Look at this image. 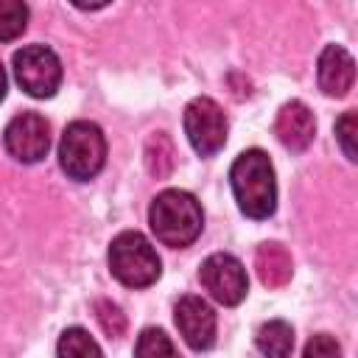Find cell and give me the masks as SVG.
<instances>
[{
    "label": "cell",
    "mask_w": 358,
    "mask_h": 358,
    "mask_svg": "<svg viewBox=\"0 0 358 358\" xmlns=\"http://www.w3.org/2000/svg\"><path fill=\"white\" fill-rule=\"evenodd\" d=\"M229 182L235 201L243 215L263 221L277 207V182H274V165L266 151L246 148L238 154V159L229 168Z\"/></svg>",
    "instance_id": "cell-1"
},
{
    "label": "cell",
    "mask_w": 358,
    "mask_h": 358,
    "mask_svg": "<svg viewBox=\"0 0 358 358\" xmlns=\"http://www.w3.org/2000/svg\"><path fill=\"white\" fill-rule=\"evenodd\" d=\"M148 224L159 243L182 249V246H190L201 235L204 213L193 193L171 187L154 196L148 207Z\"/></svg>",
    "instance_id": "cell-2"
},
{
    "label": "cell",
    "mask_w": 358,
    "mask_h": 358,
    "mask_svg": "<svg viewBox=\"0 0 358 358\" xmlns=\"http://www.w3.org/2000/svg\"><path fill=\"white\" fill-rule=\"evenodd\" d=\"M106 162V137L98 123L73 120L59 140V165L76 182H90Z\"/></svg>",
    "instance_id": "cell-3"
},
{
    "label": "cell",
    "mask_w": 358,
    "mask_h": 358,
    "mask_svg": "<svg viewBox=\"0 0 358 358\" xmlns=\"http://www.w3.org/2000/svg\"><path fill=\"white\" fill-rule=\"evenodd\" d=\"M109 271L115 274L117 282L129 288H148L151 282L159 280L162 263L148 243L145 235L140 232H120L109 243Z\"/></svg>",
    "instance_id": "cell-4"
},
{
    "label": "cell",
    "mask_w": 358,
    "mask_h": 358,
    "mask_svg": "<svg viewBox=\"0 0 358 358\" xmlns=\"http://www.w3.org/2000/svg\"><path fill=\"white\" fill-rule=\"evenodd\" d=\"M14 78L31 98H50L62 84V62L45 45H25L14 53Z\"/></svg>",
    "instance_id": "cell-5"
},
{
    "label": "cell",
    "mask_w": 358,
    "mask_h": 358,
    "mask_svg": "<svg viewBox=\"0 0 358 358\" xmlns=\"http://www.w3.org/2000/svg\"><path fill=\"white\" fill-rule=\"evenodd\" d=\"M185 134L196 154L213 157L227 143V117L213 98H193L185 106Z\"/></svg>",
    "instance_id": "cell-6"
},
{
    "label": "cell",
    "mask_w": 358,
    "mask_h": 358,
    "mask_svg": "<svg viewBox=\"0 0 358 358\" xmlns=\"http://www.w3.org/2000/svg\"><path fill=\"white\" fill-rule=\"evenodd\" d=\"M199 280H201L204 291L227 308L238 305L249 291V277H246L243 263L227 252L210 255L199 268Z\"/></svg>",
    "instance_id": "cell-7"
},
{
    "label": "cell",
    "mask_w": 358,
    "mask_h": 358,
    "mask_svg": "<svg viewBox=\"0 0 358 358\" xmlns=\"http://www.w3.org/2000/svg\"><path fill=\"white\" fill-rule=\"evenodd\" d=\"M3 143L20 162H39L50 148V123L36 112H20L6 126Z\"/></svg>",
    "instance_id": "cell-8"
},
{
    "label": "cell",
    "mask_w": 358,
    "mask_h": 358,
    "mask_svg": "<svg viewBox=\"0 0 358 358\" xmlns=\"http://www.w3.org/2000/svg\"><path fill=\"white\" fill-rule=\"evenodd\" d=\"M173 322L187 341V347L204 352L215 344V310L201 299V296H182L173 308Z\"/></svg>",
    "instance_id": "cell-9"
},
{
    "label": "cell",
    "mask_w": 358,
    "mask_h": 358,
    "mask_svg": "<svg viewBox=\"0 0 358 358\" xmlns=\"http://www.w3.org/2000/svg\"><path fill=\"white\" fill-rule=\"evenodd\" d=\"M319 90L330 98H344L355 81V62L341 45H327L319 56Z\"/></svg>",
    "instance_id": "cell-10"
},
{
    "label": "cell",
    "mask_w": 358,
    "mask_h": 358,
    "mask_svg": "<svg viewBox=\"0 0 358 358\" xmlns=\"http://www.w3.org/2000/svg\"><path fill=\"white\" fill-rule=\"evenodd\" d=\"M277 137L288 151H305L316 134V120L313 112L302 101H288L277 112Z\"/></svg>",
    "instance_id": "cell-11"
},
{
    "label": "cell",
    "mask_w": 358,
    "mask_h": 358,
    "mask_svg": "<svg viewBox=\"0 0 358 358\" xmlns=\"http://www.w3.org/2000/svg\"><path fill=\"white\" fill-rule=\"evenodd\" d=\"M255 268H257V277L266 288H282L294 274V263H291L288 249L282 243H274V241L257 246Z\"/></svg>",
    "instance_id": "cell-12"
},
{
    "label": "cell",
    "mask_w": 358,
    "mask_h": 358,
    "mask_svg": "<svg viewBox=\"0 0 358 358\" xmlns=\"http://www.w3.org/2000/svg\"><path fill=\"white\" fill-rule=\"evenodd\" d=\"M257 350L263 358H291L294 350V327L282 319H271L266 324H260L257 338H255Z\"/></svg>",
    "instance_id": "cell-13"
},
{
    "label": "cell",
    "mask_w": 358,
    "mask_h": 358,
    "mask_svg": "<svg viewBox=\"0 0 358 358\" xmlns=\"http://www.w3.org/2000/svg\"><path fill=\"white\" fill-rule=\"evenodd\" d=\"M176 165V151H173V143L165 131H154L148 140H145V168L154 179H165L171 176Z\"/></svg>",
    "instance_id": "cell-14"
},
{
    "label": "cell",
    "mask_w": 358,
    "mask_h": 358,
    "mask_svg": "<svg viewBox=\"0 0 358 358\" xmlns=\"http://www.w3.org/2000/svg\"><path fill=\"white\" fill-rule=\"evenodd\" d=\"M59 358H103V352L84 327H67L59 336Z\"/></svg>",
    "instance_id": "cell-15"
},
{
    "label": "cell",
    "mask_w": 358,
    "mask_h": 358,
    "mask_svg": "<svg viewBox=\"0 0 358 358\" xmlns=\"http://www.w3.org/2000/svg\"><path fill=\"white\" fill-rule=\"evenodd\" d=\"M134 358H182L179 350L173 347L171 336L159 327H145L140 336H137V344H134Z\"/></svg>",
    "instance_id": "cell-16"
},
{
    "label": "cell",
    "mask_w": 358,
    "mask_h": 358,
    "mask_svg": "<svg viewBox=\"0 0 358 358\" xmlns=\"http://www.w3.org/2000/svg\"><path fill=\"white\" fill-rule=\"evenodd\" d=\"M28 25V6L22 0H0V42L17 39Z\"/></svg>",
    "instance_id": "cell-17"
},
{
    "label": "cell",
    "mask_w": 358,
    "mask_h": 358,
    "mask_svg": "<svg viewBox=\"0 0 358 358\" xmlns=\"http://www.w3.org/2000/svg\"><path fill=\"white\" fill-rule=\"evenodd\" d=\"M95 316H98V324L103 327L106 336L120 338L126 333V313L112 299H95Z\"/></svg>",
    "instance_id": "cell-18"
},
{
    "label": "cell",
    "mask_w": 358,
    "mask_h": 358,
    "mask_svg": "<svg viewBox=\"0 0 358 358\" xmlns=\"http://www.w3.org/2000/svg\"><path fill=\"white\" fill-rule=\"evenodd\" d=\"M355 131H358V115H355V109H350V112H344V115L336 120V137H338V145H341V151H344V157H347L350 162L358 159V151H355Z\"/></svg>",
    "instance_id": "cell-19"
},
{
    "label": "cell",
    "mask_w": 358,
    "mask_h": 358,
    "mask_svg": "<svg viewBox=\"0 0 358 358\" xmlns=\"http://www.w3.org/2000/svg\"><path fill=\"white\" fill-rule=\"evenodd\" d=\"M302 358H341V347L330 333H316L308 344Z\"/></svg>",
    "instance_id": "cell-20"
},
{
    "label": "cell",
    "mask_w": 358,
    "mask_h": 358,
    "mask_svg": "<svg viewBox=\"0 0 358 358\" xmlns=\"http://www.w3.org/2000/svg\"><path fill=\"white\" fill-rule=\"evenodd\" d=\"M6 90H8V81H6V70H3V64H0V101L6 98Z\"/></svg>",
    "instance_id": "cell-21"
}]
</instances>
